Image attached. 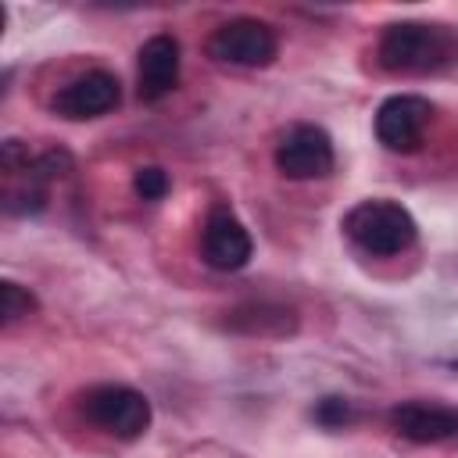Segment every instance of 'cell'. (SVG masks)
<instances>
[{
  "instance_id": "30bf717a",
  "label": "cell",
  "mask_w": 458,
  "mask_h": 458,
  "mask_svg": "<svg viewBox=\"0 0 458 458\" xmlns=\"http://www.w3.org/2000/svg\"><path fill=\"white\" fill-rule=\"evenodd\" d=\"M175 82H179V39L168 32H157L140 47L136 93H140V100L154 104V100L168 97L175 89Z\"/></svg>"
},
{
  "instance_id": "277c9868",
  "label": "cell",
  "mask_w": 458,
  "mask_h": 458,
  "mask_svg": "<svg viewBox=\"0 0 458 458\" xmlns=\"http://www.w3.org/2000/svg\"><path fill=\"white\" fill-rule=\"evenodd\" d=\"M279 54V39L268 21L258 18H233L218 25L208 39V57L222 64H240V68H265Z\"/></svg>"
},
{
  "instance_id": "ba28073f",
  "label": "cell",
  "mask_w": 458,
  "mask_h": 458,
  "mask_svg": "<svg viewBox=\"0 0 458 458\" xmlns=\"http://www.w3.org/2000/svg\"><path fill=\"white\" fill-rule=\"evenodd\" d=\"M200 254L211 268L236 272L250 261L254 243H250L247 225L229 208H211L204 218V229H200Z\"/></svg>"
},
{
  "instance_id": "8992f818",
  "label": "cell",
  "mask_w": 458,
  "mask_h": 458,
  "mask_svg": "<svg viewBox=\"0 0 458 458\" xmlns=\"http://www.w3.org/2000/svg\"><path fill=\"white\" fill-rule=\"evenodd\" d=\"M429 114H433V104L426 97H415V93H394L379 104L376 111V140L386 147V150H415L422 143V132L429 125Z\"/></svg>"
},
{
  "instance_id": "7a4b0ae2",
  "label": "cell",
  "mask_w": 458,
  "mask_h": 458,
  "mask_svg": "<svg viewBox=\"0 0 458 458\" xmlns=\"http://www.w3.org/2000/svg\"><path fill=\"white\" fill-rule=\"evenodd\" d=\"M379 64L394 75H426L451 61V36L426 21H394L379 36Z\"/></svg>"
},
{
  "instance_id": "5b68a950",
  "label": "cell",
  "mask_w": 458,
  "mask_h": 458,
  "mask_svg": "<svg viewBox=\"0 0 458 458\" xmlns=\"http://www.w3.org/2000/svg\"><path fill=\"white\" fill-rule=\"evenodd\" d=\"M118 100H122L118 75L104 72V68H93V72L75 75L72 82H64L54 93V111L68 122H86V118H100L107 111H114Z\"/></svg>"
},
{
  "instance_id": "4fadbf2b",
  "label": "cell",
  "mask_w": 458,
  "mask_h": 458,
  "mask_svg": "<svg viewBox=\"0 0 458 458\" xmlns=\"http://www.w3.org/2000/svg\"><path fill=\"white\" fill-rule=\"evenodd\" d=\"M168 172L165 168H157V165H147V168H136V175H132V190H136V197L140 200H161L165 193H168Z\"/></svg>"
},
{
  "instance_id": "9c48e42d",
  "label": "cell",
  "mask_w": 458,
  "mask_h": 458,
  "mask_svg": "<svg viewBox=\"0 0 458 458\" xmlns=\"http://www.w3.org/2000/svg\"><path fill=\"white\" fill-rule=\"evenodd\" d=\"M390 426L411 444H447L458 440V408L433 401H404L390 408Z\"/></svg>"
},
{
  "instance_id": "5bb4252c",
  "label": "cell",
  "mask_w": 458,
  "mask_h": 458,
  "mask_svg": "<svg viewBox=\"0 0 458 458\" xmlns=\"http://www.w3.org/2000/svg\"><path fill=\"white\" fill-rule=\"evenodd\" d=\"M315 422L336 429V426L351 422V404H347L344 397H322V401L315 404Z\"/></svg>"
},
{
  "instance_id": "8fae6325",
  "label": "cell",
  "mask_w": 458,
  "mask_h": 458,
  "mask_svg": "<svg viewBox=\"0 0 458 458\" xmlns=\"http://www.w3.org/2000/svg\"><path fill=\"white\" fill-rule=\"evenodd\" d=\"M229 329L236 333H258V336H283L297 326L293 311L283 308V304H243V308H233L229 318H225Z\"/></svg>"
},
{
  "instance_id": "7c38bea8",
  "label": "cell",
  "mask_w": 458,
  "mask_h": 458,
  "mask_svg": "<svg viewBox=\"0 0 458 458\" xmlns=\"http://www.w3.org/2000/svg\"><path fill=\"white\" fill-rule=\"evenodd\" d=\"M0 311H4V322L11 326V322H18V318H25L29 311H36V297H32L25 286H18L14 279H7V283L0 286Z\"/></svg>"
},
{
  "instance_id": "52a82bcc",
  "label": "cell",
  "mask_w": 458,
  "mask_h": 458,
  "mask_svg": "<svg viewBox=\"0 0 458 458\" xmlns=\"http://www.w3.org/2000/svg\"><path fill=\"white\" fill-rule=\"evenodd\" d=\"M276 168L286 179H318L333 168V140L318 125H293L276 147Z\"/></svg>"
},
{
  "instance_id": "6da1fadb",
  "label": "cell",
  "mask_w": 458,
  "mask_h": 458,
  "mask_svg": "<svg viewBox=\"0 0 458 458\" xmlns=\"http://www.w3.org/2000/svg\"><path fill=\"white\" fill-rule=\"evenodd\" d=\"M344 233L358 250H365L372 258H390V254H401L415 243L419 225L404 204L386 200V197H372V200L354 204L344 215Z\"/></svg>"
},
{
  "instance_id": "3957f363",
  "label": "cell",
  "mask_w": 458,
  "mask_h": 458,
  "mask_svg": "<svg viewBox=\"0 0 458 458\" xmlns=\"http://www.w3.org/2000/svg\"><path fill=\"white\" fill-rule=\"evenodd\" d=\"M82 411L93 426H100L118 440H136L150 426V401L125 383H100L86 390Z\"/></svg>"
}]
</instances>
